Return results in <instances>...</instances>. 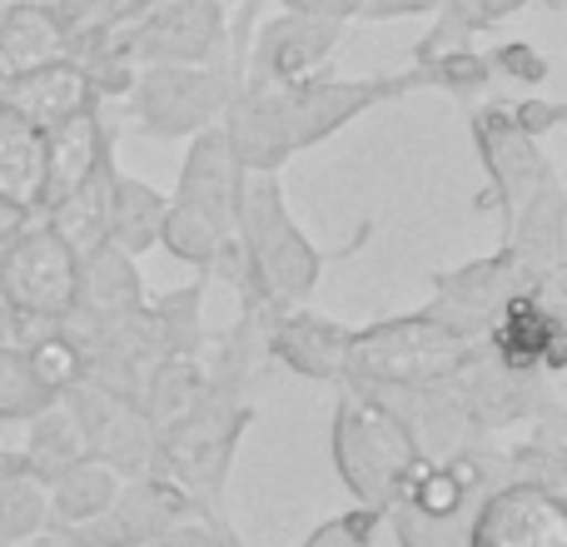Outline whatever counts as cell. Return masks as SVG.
I'll use <instances>...</instances> for the list:
<instances>
[{"instance_id":"cell-1","label":"cell","mask_w":567,"mask_h":547,"mask_svg":"<svg viewBox=\"0 0 567 547\" xmlns=\"http://www.w3.org/2000/svg\"><path fill=\"white\" fill-rule=\"evenodd\" d=\"M409 90H419L413 85V70H399V75H359V80L319 70V75L279 80V85L239 80L219 125L229 130L235 155L245 169H284L293 155L333 140L353 120L409 95Z\"/></svg>"},{"instance_id":"cell-2","label":"cell","mask_w":567,"mask_h":547,"mask_svg":"<svg viewBox=\"0 0 567 547\" xmlns=\"http://www.w3.org/2000/svg\"><path fill=\"white\" fill-rule=\"evenodd\" d=\"M235 239L245 249V279H239V313L269 323L284 309L309 303V293L319 289L323 269L333 259L359 255L373 239V219H363L353 229L349 245L339 249H319L303 225L289 215V195H284L279 169H249L245 175V195H239V219H235Z\"/></svg>"},{"instance_id":"cell-3","label":"cell","mask_w":567,"mask_h":547,"mask_svg":"<svg viewBox=\"0 0 567 547\" xmlns=\"http://www.w3.org/2000/svg\"><path fill=\"white\" fill-rule=\"evenodd\" d=\"M333 419H329V458L339 483L359 508L389 513L409 488L423 448L413 443L409 423L363 383H333Z\"/></svg>"},{"instance_id":"cell-4","label":"cell","mask_w":567,"mask_h":547,"mask_svg":"<svg viewBox=\"0 0 567 547\" xmlns=\"http://www.w3.org/2000/svg\"><path fill=\"white\" fill-rule=\"evenodd\" d=\"M249 423H255L249 393L205 389L195 409H185L175 423L155 429V473L179 483L195 503V513L225 518V478Z\"/></svg>"},{"instance_id":"cell-5","label":"cell","mask_w":567,"mask_h":547,"mask_svg":"<svg viewBox=\"0 0 567 547\" xmlns=\"http://www.w3.org/2000/svg\"><path fill=\"white\" fill-rule=\"evenodd\" d=\"M478 349L483 339H468V333L439 323L433 313L413 309L353 329L349 373L343 379L363 383V389H423V383L453 379Z\"/></svg>"},{"instance_id":"cell-6","label":"cell","mask_w":567,"mask_h":547,"mask_svg":"<svg viewBox=\"0 0 567 547\" xmlns=\"http://www.w3.org/2000/svg\"><path fill=\"white\" fill-rule=\"evenodd\" d=\"M235 85L229 65H140L120 105L130 135L189 140L225 120Z\"/></svg>"},{"instance_id":"cell-7","label":"cell","mask_w":567,"mask_h":547,"mask_svg":"<svg viewBox=\"0 0 567 547\" xmlns=\"http://www.w3.org/2000/svg\"><path fill=\"white\" fill-rule=\"evenodd\" d=\"M468 135H473V149H478L483 175H488V195H483L478 205L498 209V239H503L513 215L528 205L533 189L558 175V165L543 155V145L528 130H518V120L508 115V100H473Z\"/></svg>"},{"instance_id":"cell-8","label":"cell","mask_w":567,"mask_h":547,"mask_svg":"<svg viewBox=\"0 0 567 547\" xmlns=\"http://www.w3.org/2000/svg\"><path fill=\"white\" fill-rule=\"evenodd\" d=\"M75 274L80 255L40 215L0 249V299L20 313L60 323L75 309Z\"/></svg>"},{"instance_id":"cell-9","label":"cell","mask_w":567,"mask_h":547,"mask_svg":"<svg viewBox=\"0 0 567 547\" xmlns=\"http://www.w3.org/2000/svg\"><path fill=\"white\" fill-rule=\"evenodd\" d=\"M125 50L140 65H229V10L209 0H159L125 25Z\"/></svg>"},{"instance_id":"cell-10","label":"cell","mask_w":567,"mask_h":547,"mask_svg":"<svg viewBox=\"0 0 567 547\" xmlns=\"http://www.w3.org/2000/svg\"><path fill=\"white\" fill-rule=\"evenodd\" d=\"M65 409L75 413L80 433H85V453L120 473V478H140L155 473V423L145 419V409L120 393L100 389L90 379H75L65 393Z\"/></svg>"},{"instance_id":"cell-11","label":"cell","mask_w":567,"mask_h":547,"mask_svg":"<svg viewBox=\"0 0 567 547\" xmlns=\"http://www.w3.org/2000/svg\"><path fill=\"white\" fill-rule=\"evenodd\" d=\"M429 283H433V299L423 303V313H433L439 323L468 333V339H483L493 313H498L513 293L533 289L528 274L518 269V259L503 245L493 249V255H478L458 269H439Z\"/></svg>"},{"instance_id":"cell-12","label":"cell","mask_w":567,"mask_h":547,"mask_svg":"<svg viewBox=\"0 0 567 547\" xmlns=\"http://www.w3.org/2000/svg\"><path fill=\"white\" fill-rule=\"evenodd\" d=\"M339 40H343L339 20H313V16L279 10V16H269V20H255V30H249V50H245V75L239 80L279 85V80L319 75V70L333 65Z\"/></svg>"},{"instance_id":"cell-13","label":"cell","mask_w":567,"mask_h":547,"mask_svg":"<svg viewBox=\"0 0 567 547\" xmlns=\"http://www.w3.org/2000/svg\"><path fill=\"white\" fill-rule=\"evenodd\" d=\"M189 513H195V503H189V493L179 483H169L165 473H140V478L120 483V493L110 498V508L100 518L65 533L70 547H140L159 528L189 518Z\"/></svg>"},{"instance_id":"cell-14","label":"cell","mask_w":567,"mask_h":547,"mask_svg":"<svg viewBox=\"0 0 567 547\" xmlns=\"http://www.w3.org/2000/svg\"><path fill=\"white\" fill-rule=\"evenodd\" d=\"M463 547H567L563 493L533 483H498L473 513Z\"/></svg>"},{"instance_id":"cell-15","label":"cell","mask_w":567,"mask_h":547,"mask_svg":"<svg viewBox=\"0 0 567 547\" xmlns=\"http://www.w3.org/2000/svg\"><path fill=\"white\" fill-rule=\"evenodd\" d=\"M245 175H249V169L239 165L229 130L225 125H209V130H199V135H189L185 165H179L175 195H169V199H175V205H185V209H195V215H205L219 235H235Z\"/></svg>"},{"instance_id":"cell-16","label":"cell","mask_w":567,"mask_h":547,"mask_svg":"<svg viewBox=\"0 0 567 547\" xmlns=\"http://www.w3.org/2000/svg\"><path fill=\"white\" fill-rule=\"evenodd\" d=\"M353 349V323L329 319L313 309H284L265 323V359L313 383H343Z\"/></svg>"},{"instance_id":"cell-17","label":"cell","mask_w":567,"mask_h":547,"mask_svg":"<svg viewBox=\"0 0 567 547\" xmlns=\"http://www.w3.org/2000/svg\"><path fill=\"white\" fill-rule=\"evenodd\" d=\"M498 245L518 259V269L528 274L533 289L567 279V189L558 175L533 189L528 205L513 215L508 235H503Z\"/></svg>"},{"instance_id":"cell-18","label":"cell","mask_w":567,"mask_h":547,"mask_svg":"<svg viewBox=\"0 0 567 547\" xmlns=\"http://www.w3.org/2000/svg\"><path fill=\"white\" fill-rule=\"evenodd\" d=\"M0 105H6L10 115H20L25 125H35L50 135L55 125L95 110L100 100H95V90H90L85 70L65 55V60H50V65L30 70V75L6 80V85H0Z\"/></svg>"},{"instance_id":"cell-19","label":"cell","mask_w":567,"mask_h":547,"mask_svg":"<svg viewBox=\"0 0 567 547\" xmlns=\"http://www.w3.org/2000/svg\"><path fill=\"white\" fill-rule=\"evenodd\" d=\"M115 155V125L105 120V105L85 110V115L65 120L45 135V195H40V215L50 205L80 189L105 159Z\"/></svg>"},{"instance_id":"cell-20","label":"cell","mask_w":567,"mask_h":547,"mask_svg":"<svg viewBox=\"0 0 567 547\" xmlns=\"http://www.w3.org/2000/svg\"><path fill=\"white\" fill-rule=\"evenodd\" d=\"M145 279H140V265L115 249L95 245L90 255H80V274H75V309L70 319L80 323H105V319H125V313H140L145 309Z\"/></svg>"},{"instance_id":"cell-21","label":"cell","mask_w":567,"mask_h":547,"mask_svg":"<svg viewBox=\"0 0 567 547\" xmlns=\"http://www.w3.org/2000/svg\"><path fill=\"white\" fill-rule=\"evenodd\" d=\"M40 195H45V130L25 125L0 105V199L40 215Z\"/></svg>"},{"instance_id":"cell-22","label":"cell","mask_w":567,"mask_h":547,"mask_svg":"<svg viewBox=\"0 0 567 547\" xmlns=\"http://www.w3.org/2000/svg\"><path fill=\"white\" fill-rule=\"evenodd\" d=\"M165 209H169V195L145 179L125 175L115 165V179H110V229L105 239L115 249H125L130 259L150 255L159 245V225H165Z\"/></svg>"},{"instance_id":"cell-23","label":"cell","mask_w":567,"mask_h":547,"mask_svg":"<svg viewBox=\"0 0 567 547\" xmlns=\"http://www.w3.org/2000/svg\"><path fill=\"white\" fill-rule=\"evenodd\" d=\"M65 50H70V40H65V25H60L55 10L16 6L6 16V25H0V85L50 65V60H65Z\"/></svg>"},{"instance_id":"cell-24","label":"cell","mask_w":567,"mask_h":547,"mask_svg":"<svg viewBox=\"0 0 567 547\" xmlns=\"http://www.w3.org/2000/svg\"><path fill=\"white\" fill-rule=\"evenodd\" d=\"M16 458H20V468L40 483H50L55 473H65L70 463L85 458V433H80L75 413L65 409V399L45 403L35 419H25V448H20Z\"/></svg>"},{"instance_id":"cell-25","label":"cell","mask_w":567,"mask_h":547,"mask_svg":"<svg viewBox=\"0 0 567 547\" xmlns=\"http://www.w3.org/2000/svg\"><path fill=\"white\" fill-rule=\"evenodd\" d=\"M120 473L110 468V463L100 458H80L70 463L65 473H55V478L45 483V503H50V523H65V528H80V523L100 518V513L110 508V498L120 493Z\"/></svg>"},{"instance_id":"cell-26","label":"cell","mask_w":567,"mask_h":547,"mask_svg":"<svg viewBox=\"0 0 567 547\" xmlns=\"http://www.w3.org/2000/svg\"><path fill=\"white\" fill-rule=\"evenodd\" d=\"M110 179H115V155L95 169L80 189H70L60 205L45 209V225L65 239L75 255H90L95 245H105V229H110Z\"/></svg>"},{"instance_id":"cell-27","label":"cell","mask_w":567,"mask_h":547,"mask_svg":"<svg viewBox=\"0 0 567 547\" xmlns=\"http://www.w3.org/2000/svg\"><path fill=\"white\" fill-rule=\"evenodd\" d=\"M205 293H209V279H199V283H179V289L145 299V313H150V329H155L159 353L199 359V349H205V339H209Z\"/></svg>"},{"instance_id":"cell-28","label":"cell","mask_w":567,"mask_h":547,"mask_svg":"<svg viewBox=\"0 0 567 547\" xmlns=\"http://www.w3.org/2000/svg\"><path fill=\"white\" fill-rule=\"evenodd\" d=\"M409 70H413V85L419 90H443V95L463 100V105L488 100V90L498 85V80H493V65H488V50H478V45L433 50V55L409 60Z\"/></svg>"},{"instance_id":"cell-29","label":"cell","mask_w":567,"mask_h":547,"mask_svg":"<svg viewBox=\"0 0 567 547\" xmlns=\"http://www.w3.org/2000/svg\"><path fill=\"white\" fill-rule=\"evenodd\" d=\"M528 6H538V0H439L433 25L423 30V40L413 45V60L433 55V50H449V45H473V35L503 25V20H513Z\"/></svg>"},{"instance_id":"cell-30","label":"cell","mask_w":567,"mask_h":547,"mask_svg":"<svg viewBox=\"0 0 567 547\" xmlns=\"http://www.w3.org/2000/svg\"><path fill=\"white\" fill-rule=\"evenodd\" d=\"M45 523H50L45 483L30 478V473L20 468V458H6V468H0V543L20 547L35 538Z\"/></svg>"},{"instance_id":"cell-31","label":"cell","mask_w":567,"mask_h":547,"mask_svg":"<svg viewBox=\"0 0 567 547\" xmlns=\"http://www.w3.org/2000/svg\"><path fill=\"white\" fill-rule=\"evenodd\" d=\"M199 393H205V369H199V359L165 353V359L155 363V373H150L145 393H140V409H145V419L155 423V429H165V423H175L185 409H195Z\"/></svg>"},{"instance_id":"cell-32","label":"cell","mask_w":567,"mask_h":547,"mask_svg":"<svg viewBox=\"0 0 567 547\" xmlns=\"http://www.w3.org/2000/svg\"><path fill=\"white\" fill-rule=\"evenodd\" d=\"M60 393L35 373L25 349H0V423H25Z\"/></svg>"},{"instance_id":"cell-33","label":"cell","mask_w":567,"mask_h":547,"mask_svg":"<svg viewBox=\"0 0 567 547\" xmlns=\"http://www.w3.org/2000/svg\"><path fill=\"white\" fill-rule=\"evenodd\" d=\"M225 239H229V235H219V229L209 225L205 215H195V209H185V205H175V199H169L155 249H165L169 259H179V265H189V269L205 274L209 259H215V249L225 245Z\"/></svg>"},{"instance_id":"cell-34","label":"cell","mask_w":567,"mask_h":547,"mask_svg":"<svg viewBox=\"0 0 567 547\" xmlns=\"http://www.w3.org/2000/svg\"><path fill=\"white\" fill-rule=\"evenodd\" d=\"M25 353H30V363H35V373H40V379H45L55 393H65L70 383H75L80 373H85V363H80V343L70 339V333L60 329V323L45 333V339L30 343Z\"/></svg>"},{"instance_id":"cell-35","label":"cell","mask_w":567,"mask_h":547,"mask_svg":"<svg viewBox=\"0 0 567 547\" xmlns=\"http://www.w3.org/2000/svg\"><path fill=\"white\" fill-rule=\"evenodd\" d=\"M379 528H383V513L359 508V503H353V508L323 518L299 547H373L379 543Z\"/></svg>"},{"instance_id":"cell-36","label":"cell","mask_w":567,"mask_h":547,"mask_svg":"<svg viewBox=\"0 0 567 547\" xmlns=\"http://www.w3.org/2000/svg\"><path fill=\"white\" fill-rule=\"evenodd\" d=\"M488 65H493V80H498V85H523V90L543 85V80L553 75L548 55H543L538 45H528V40H503V45H493Z\"/></svg>"},{"instance_id":"cell-37","label":"cell","mask_w":567,"mask_h":547,"mask_svg":"<svg viewBox=\"0 0 567 547\" xmlns=\"http://www.w3.org/2000/svg\"><path fill=\"white\" fill-rule=\"evenodd\" d=\"M140 547H245L239 533L229 528V518H209V513H189V518L159 528L155 538H145Z\"/></svg>"},{"instance_id":"cell-38","label":"cell","mask_w":567,"mask_h":547,"mask_svg":"<svg viewBox=\"0 0 567 547\" xmlns=\"http://www.w3.org/2000/svg\"><path fill=\"white\" fill-rule=\"evenodd\" d=\"M508 115L518 120V130H528L533 140H543V135H553V130L567 120V105H563V100L538 95V90H528L523 100H513V105H508Z\"/></svg>"},{"instance_id":"cell-39","label":"cell","mask_w":567,"mask_h":547,"mask_svg":"<svg viewBox=\"0 0 567 547\" xmlns=\"http://www.w3.org/2000/svg\"><path fill=\"white\" fill-rule=\"evenodd\" d=\"M433 10H439V0H363L359 20H369V25H389V20L433 16Z\"/></svg>"},{"instance_id":"cell-40","label":"cell","mask_w":567,"mask_h":547,"mask_svg":"<svg viewBox=\"0 0 567 547\" xmlns=\"http://www.w3.org/2000/svg\"><path fill=\"white\" fill-rule=\"evenodd\" d=\"M279 10H293V16H313V20H339V25H349V20H359V6L363 0H275Z\"/></svg>"},{"instance_id":"cell-41","label":"cell","mask_w":567,"mask_h":547,"mask_svg":"<svg viewBox=\"0 0 567 547\" xmlns=\"http://www.w3.org/2000/svg\"><path fill=\"white\" fill-rule=\"evenodd\" d=\"M16 6H20V0H0V25H6V16H10Z\"/></svg>"},{"instance_id":"cell-42","label":"cell","mask_w":567,"mask_h":547,"mask_svg":"<svg viewBox=\"0 0 567 547\" xmlns=\"http://www.w3.org/2000/svg\"><path fill=\"white\" fill-rule=\"evenodd\" d=\"M538 6H548V10H558V6H563V0H538Z\"/></svg>"},{"instance_id":"cell-43","label":"cell","mask_w":567,"mask_h":547,"mask_svg":"<svg viewBox=\"0 0 567 547\" xmlns=\"http://www.w3.org/2000/svg\"><path fill=\"white\" fill-rule=\"evenodd\" d=\"M209 6H225V10H229V6H235V0H209Z\"/></svg>"}]
</instances>
